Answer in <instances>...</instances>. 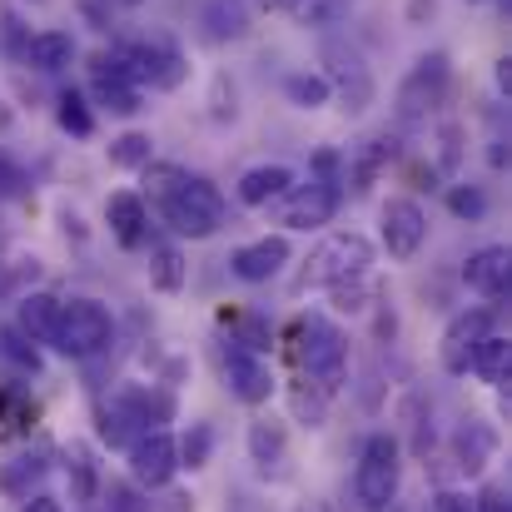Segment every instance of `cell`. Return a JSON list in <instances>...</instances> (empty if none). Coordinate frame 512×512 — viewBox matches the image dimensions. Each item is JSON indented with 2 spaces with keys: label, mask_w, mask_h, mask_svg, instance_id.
<instances>
[{
  "label": "cell",
  "mask_w": 512,
  "mask_h": 512,
  "mask_svg": "<svg viewBox=\"0 0 512 512\" xmlns=\"http://www.w3.org/2000/svg\"><path fill=\"white\" fill-rule=\"evenodd\" d=\"M155 204L179 239H209L224 224V194L199 174H179L165 194H155Z\"/></svg>",
  "instance_id": "cell-1"
},
{
  "label": "cell",
  "mask_w": 512,
  "mask_h": 512,
  "mask_svg": "<svg viewBox=\"0 0 512 512\" xmlns=\"http://www.w3.org/2000/svg\"><path fill=\"white\" fill-rule=\"evenodd\" d=\"M398 478H403V453L393 433H373L358 453V473H353V498L363 512H388L398 498Z\"/></svg>",
  "instance_id": "cell-2"
},
{
  "label": "cell",
  "mask_w": 512,
  "mask_h": 512,
  "mask_svg": "<svg viewBox=\"0 0 512 512\" xmlns=\"http://www.w3.org/2000/svg\"><path fill=\"white\" fill-rule=\"evenodd\" d=\"M110 339H115V319H110L105 304H95V299H70V304H60V319H55V334H50V348H55L60 358L85 363V358L105 353Z\"/></svg>",
  "instance_id": "cell-3"
},
{
  "label": "cell",
  "mask_w": 512,
  "mask_h": 512,
  "mask_svg": "<svg viewBox=\"0 0 512 512\" xmlns=\"http://www.w3.org/2000/svg\"><path fill=\"white\" fill-rule=\"evenodd\" d=\"M319 60H324V80H329V90L343 100V110L348 115H363L368 105H373V70L363 65V55L348 45V40H324V50H319Z\"/></svg>",
  "instance_id": "cell-4"
},
{
  "label": "cell",
  "mask_w": 512,
  "mask_h": 512,
  "mask_svg": "<svg viewBox=\"0 0 512 512\" xmlns=\"http://www.w3.org/2000/svg\"><path fill=\"white\" fill-rule=\"evenodd\" d=\"M363 269H373V244L358 239V234H334L309 254V264L299 274V289H329L334 279L363 274Z\"/></svg>",
  "instance_id": "cell-5"
},
{
  "label": "cell",
  "mask_w": 512,
  "mask_h": 512,
  "mask_svg": "<svg viewBox=\"0 0 512 512\" xmlns=\"http://www.w3.org/2000/svg\"><path fill=\"white\" fill-rule=\"evenodd\" d=\"M443 95H448V55L433 50V55H423L403 75V85H398V120H408V125L428 120L443 105Z\"/></svg>",
  "instance_id": "cell-6"
},
{
  "label": "cell",
  "mask_w": 512,
  "mask_h": 512,
  "mask_svg": "<svg viewBox=\"0 0 512 512\" xmlns=\"http://www.w3.org/2000/svg\"><path fill=\"white\" fill-rule=\"evenodd\" d=\"M343 204L339 179H309V184H289L279 194V224L289 229H324Z\"/></svg>",
  "instance_id": "cell-7"
},
{
  "label": "cell",
  "mask_w": 512,
  "mask_h": 512,
  "mask_svg": "<svg viewBox=\"0 0 512 512\" xmlns=\"http://www.w3.org/2000/svg\"><path fill=\"white\" fill-rule=\"evenodd\" d=\"M304 368H309V378L324 388V393H339L343 378H348V339H343L334 324H324V319H309L304 324Z\"/></svg>",
  "instance_id": "cell-8"
},
{
  "label": "cell",
  "mask_w": 512,
  "mask_h": 512,
  "mask_svg": "<svg viewBox=\"0 0 512 512\" xmlns=\"http://www.w3.org/2000/svg\"><path fill=\"white\" fill-rule=\"evenodd\" d=\"M179 473V453H174V438L165 428H145L135 443H130V478L140 488H170V478Z\"/></svg>",
  "instance_id": "cell-9"
},
{
  "label": "cell",
  "mask_w": 512,
  "mask_h": 512,
  "mask_svg": "<svg viewBox=\"0 0 512 512\" xmlns=\"http://www.w3.org/2000/svg\"><path fill=\"white\" fill-rule=\"evenodd\" d=\"M125 60H130L135 85H150V90H179L184 75H189L184 55H179L174 45H165V40H145V45L125 50Z\"/></svg>",
  "instance_id": "cell-10"
},
{
  "label": "cell",
  "mask_w": 512,
  "mask_h": 512,
  "mask_svg": "<svg viewBox=\"0 0 512 512\" xmlns=\"http://www.w3.org/2000/svg\"><path fill=\"white\" fill-rule=\"evenodd\" d=\"M224 378H229V393H234L239 403H249V408H259V403L274 398V373H269V363H264L254 348H244V343L224 348Z\"/></svg>",
  "instance_id": "cell-11"
},
{
  "label": "cell",
  "mask_w": 512,
  "mask_h": 512,
  "mask_svg": "<svg viewBox=\"0 0 512 512\" xmlns=\"http://www.w3.org/2000/svg\"><path fill=\"white\" fill-rule=\"evenodd\" d=\"M428 239V214L418 199H388L383 204V249L393 259H413Z\"/></svg>",
  "instance_id": "cell-12"
},
{
  "label": "cell",
  "mask_w": 512,
  "mask_h": 512,
  "mask_svg": "<svg viewBox=\"0 0 512 512\" xmlns=\"http://www.w3.org/2000/svg\"><path fill=\"white\" fill-rule=\"evenodd\" d=\"M284 264H289V239H284V234H264V239L239 244V249L229 254V274L244 279V284H269Z\"/></svg>",
  "instance_id": "cell-13"
},
{
  "label": "cell",
  "mask_w": 512,
  "mask_h": 512,
  "mask_svg": "<svg viewBox=\"0 0 512 512\" xmlns=\"http://www.w3.org/2000/svg\"><path fill=\"white\" fill-rule=\"evenodd\" d=\"M508 279H512V259L503 244H488V249L468 254V264H463V284L478 289V294H488L493 309L508 299Z\"/></svg>",
  "instance_id": "cell-14"
},
{
  "label": "cell",
  "mask_w": 512,
  "mask_h": 512,
  "mask_svg": "<svg viewBox=\"0 0 512 512\" xmlns=\"http://www.w3.org/2000/svg\"><path fill=\"white\" fill-rule=\"evenodd\" d=\"M493 329V309H468V314H458L453 324H448V334H443V368L448 373H468V358H473V343L483 339Z\"/></svg>",
  "instance_id": "cell-15"
},
{
  "label": "cell",
  "mask_w": 512,
  "mask_h": 512,
  "mask_svg": "<svg viewBox=\"0 0 512 512\" xmlns=\"http://www.w3.org/2000/svg\"><path fill=\"white\" fill-rule=\"evenodd\" d=\"M249 458L259 463V473L284 478V458H289V433L279 418H254L249 423Z\"/></svg>",
  "instance_id": "cell-16"
},
{
  "label": "cell",
  "mask_w": 512,
  "mask_h": 512,
  "mask_svg": "<svg viewBox=\"0 0 512 512\" xmlns=\"http://www.w3.org/2000/svg\"><path fill=\"white\" fill-rule=\"evenodd\" d=\"M105 219H110V229H115V239H120L125 249H140V244H145L150 209H145V199H140V194H130V189L110 194V204H105Z\"/></svg>",
  "instance_id": "cell-17"
},
{
  "label": "cell",
  "mask_w": 512,
  "mask_h": 512,
  "mask_svg": "<svg viewBox=\"0 0 512 512\" xmlns=\"http://www.w3.org/2000/svg\"><path fill=\"white\" fill-rule=\"evenodd\" d=\"M60 304H65V299H55V294H45V289L20 294L15 329H20L30 343H50V334H55V319H60Z\"/></svg>",
  "instance_id": "cell-18"
},
{
  "label": "cell",
  "mask_w": 512,
  "mask_h": 512,
  "mask_svg": "<svg viewBox=\"0 0 512 512\" xmlns=\"http://www.w3.org/2000/svg\"><path fill=\"white\" fill-rule=\"evenodd\" d=\"M289 184H294V170H289V165H254V170L239 174L234 194H239V204H249V209H264V204H274V199H279Z\"/></svg>",
  "instance_id": "cell-19"
},
{
  "label": "cell",
  "mask_w": 512,
  "mask_h": 512,
  "mask_svg": "<svg viewBox=\"0 0 512 512\" xmlns=\"http://www.w3.org/2000/svg\"><path fill=\"white\" fill-rule=\"evenodd\" d=\"M25 60H30L35 70L55 75V70H65V65L75 60V40H70L65 30H40V35L25 40Z\"/></svg>",
  "instance_id": "cell-20"
},
{
  "label": "cell",
  "mask_w": 512,
  "mask_h": 512,
  "mask_svg": "<svg viewBox=\"0 0 512 512\" xmlns=\"http://www.w3.org/2000/svg\"><path fill=\"white\" fill-rule=\"evenodd\" d=\"M508 363H512V343L503 339L498 329H488L483 339L473 343L468 373H478V378H488V383H503V378H508Z\"/></svg>",
  "instance_id": "cell-21"
},
{
  "label": "cell",
  "mask_w": 512,
  "mask_h": 512,
  "mask_svg": "<svg viewBox=\"0 0 512 512\" xmlns=\"http://www.w3.org/2000/svg\"><path fill=\"white\" fill-rule=\"evenodd\" d=\"M493 448H498V433L488 428V423H463L458 428V468L463 473H483V463L493 458Z\"/></svg>",
  "instance_id": "cell-22"
},
{
  "label": "cell",
  "mask_w": 512,
  "mask_h": 512,
  "mask_svg": "<svg viewBox=\"0 0 512 512\" xmlns=\"http://www.w3.org/2000/svg\"><path fill=\"white\" fill-rule=\"evenodd\" d=\"M329 299H334V309H343V314H363L368 299H378V284H373V274L363 269V274L334 279V284H329Z\"/></svg>",
  "instance_id": "cell-23"
},
{
  "label": "cell",
  "mask_w": 512,
  "mask_h": 512,
  "mask_svg": "<svg viewBox=\"0 0 512 512\" xmlns=\"http://www.w3.org/2000/svg\"><path fill=\"white\" fill-rule=\"evenodd\" d=\"M155 160V140L145 130H125L120 140H110V165L115 170H145Z\"/></svg>",
  "instance_id": "cell-24"
},
{
  "label": "cell",
  "mask_w": 512,
  "mask_h": 512,
  "mask_svg": "<svg viewBox=\"0 0 512 512\" xmlns=\"http://www.w3.org/2000/svg\"><path fill=\"white\" fill-rule=\"evenodd\" d=\"M120 408H125L135 423H145V428H150V423L160 428V423H170L174 418V398L170 393H155V388H150V393H125Z\"/></svg>",
  "instance_id": "cell-25"
},
{
  "label": "cell",
  "mask_w": 512,
  "mask_h": 512,
  "mask_svg": "<svg viewBox=\"0 0 512 512\" xmlns=\"http://www.w3.org/2000/svg\"><path fill=\"white\" fill-rule=\"evenodd\" d=\"M65 468H70V483H75V503H90V498L100 493L90 448H85V443H70V448H65Z\"/></svg>",
  "instance_id": "cell-26"
},
{
  "label": "cell",
  "mask_w": 512,
  "mask_h": 512,
  "mask_svg": "<svg viewBox=\"0 0 512 512\" xmlns=\"http://www.w3.org/2000/svg\"><path fill=\"white\" fill-rule=\"evenodd\" d=\"M150 284L160 289V294H179L184 289V259H179V249L174 244H155L150 249Z\"/></svg>",
  "instance_id": "cell-27"
},
{
  "label": "cell",
  "mask_w": 512,
  "mask_h": 512,
  "mask_svg": "<svg viewBox=\"0 0 512 512\" xmlns=\"http://www.w3.org/2000/svg\"><path fill=\"white\" fill-rule=\"evenodd\" d=\"M284 95H289L299 110H319V105H329V100H334L329 80H324V75H309V70L289 75V80H284Z\"/></svg>",
  "instance_id": "cell-28"
},
{
  "label": "cell",
  "mask_w": 512,
  "mask_h": 512,
  "mask_svg": "<svg viewBox=\"0 0 512 512\" xmlns=\"http://www.w3.org/2000/svg\"><path fill=\"white\" fill-rule=\"evenodd\" d=\"M95 100L110 115H140L145 110L140 105V85H125V80H95Z\"/></svg>",
  "instance_id": "cell-29"
},
{
  "label": "cell",
  "mask_w": 512,
  "mask_h": 512,
  "mask_svg": "<svg viewBox=\"0 0 512 512\" xmlns=\"http://www.w3.org/2000/svg\"><path fill=\"white\" fill-rule=\"evenodd\" d=\"M289 403H294V418L299 423H309V428H319L324 418H329V393L319 388V383H294V393H289Z\"/></svg>",
  "instance_id": "cell-30"
},
{
  "label": "cell",
  "mask_w": 512,
  "mask_h": 512,
  "mask_svg": "<svg viewBox=\"0 0 512 512\" xmlns=\"http://www.w3.org/2000/svg\"><path fill=\"white\" fill-rule=\"evenodd\" d=\"M55 120H60V130H70L75 140H90L95 135V115H90V105H85V95H60V105H55Z\"/></svg>",
  "instance_id": "cell-31"
},
{
  "label": "cell",
  "mask_w": 512,
  "mask_h": 512,
  "mask_svg": "<svg viewBox=\"0 0 512 512\" xmlns=\"http://www.w3.org/2000/svg\"><path fill=\"white\" fill-rule=\"evenodd\" d=\"M174 453H179V468H204L209 453H214V428L209 423H189V433L174 443Z\"/></svg>",
  "instance_id": "cell-32"
},
{
  "label": "cell",
  "mask_w": 512,
  "mask_h": 512,
  "mask_svg": "<svg viewBox=\"0 0 512 512\" xmlns=\"http://www.w3.org/2000/svg\"><path fill=\"white\" fill-rule=\"evenodd\" d=\"M40 478H45V463H40V458H20L15 468H5V473H0V488H5V493H15V498H30V488H35Z\"/></svg>",
  "instance_id": "cell-33"
},
{
  "label": "cell",
  "mask_w": 512,
  "mask_h": 512,
  "mask_svg": "<svg viewBox=\"0 0 512 512\" xmlns=\"http://www.w3.org/2000/svg\"><path fill=\"white\" fill-rule=\"evenodd\" d=\"M448 209H453L458 219H468V224H473V219H483V214H488V194H483L478 184H453V189H448Z\"/></svg>",
  "instance_id": "cell-34"
},
{
  "label": "cell",
  "mask_w": 512,
  "mask_h": 512,
  "mask_svg": "<svg viewBox=\"0 0 512 512\" xmlns=\"http://www.w3.org/2000/svg\"><path fill=\"white\" fill-rule=\"evenodd\" d=\"M0 353H5L15 368H25V373H40V353H35V343L25 339L20 329H0Z\"/></svg>",
  "instance_id": "cell-35"
},
{
  "label": "cell",
  "mask_w": 512,
  "mask_h": 512,
  "mask_svg": "<svg viewBox=\"0 0 512 512\" xmlns=\"http://www.w3.org/2000/svg\"><path fill=\"white\" fill-rule=\"evenodd\" d=\"M289 5H294L299 25H314V30H324V25H334V20H339L348 0H289Z\"/></svg>",
  "instance_id": "cell-36"
},
{
  "label": "cell",
  "mask_w": 512,
  "mask_h": 512,
  "mask_svg": "<svg viewBox=\"0 0 512 512\" xmlns=\"http://www.w3.org/2000/svg\"><path fill=\"white\" fill-rule=\"evenodd\" d=\"M125 423H135L125 408H100V438L110 443V448H130V428Z\"/></svg>",
  "instance_id": "cell-37"
},
{
  "label": "cell",
  "mask_w": 512,
  "mask_h": 512,
  "mask_svg": "<svg viewBox=\"0 0 512 512\" xmlns=\"http://www.w3.org/2000/svg\"><path fill=\"white\" fill-rule=\"evenodd\" d=\"M209 20H214V25H209V35H214V40H234V35H244V10H239V5H229V10H224V5H214V10H209Z\"/></svg>",
  "instance_id": "cell-38"
},
{
  "label": "cell",
  "mask_w": 512,
  "mask_h": 512,
  "mask_svg": "<svg viewBox=\"0 0 512 512\" xmlns=\"http://www.w3.org/2000/svg\"><path fill=\"white\" fill-rule=\"evenodd\" d=\"M115 5H120V0H75V10H80V20H85L90 30H110V25H115Z\"/></svg>",
  "instance_id": "cell-39"
},
{
  "label": "cell",
  "mask_w": 512,
  "mask_h": 512,
  "mask_svg": "<svg viewBox=\"0 0 512 512\" xmlns=\"http://www.w3.org/2000/svg\"><path fill=\"white\" fill-rule=\"evenodd\" d=\"M473 512H512V508H508V488H498V483L478 488V498H473Z\"/></svg>",
  "instance_id": "cell-40"
},
{
  "label": "cell",
  "mask_w": 512,
  "mask_h": 512,
  "mask_svg": "<svg viewBox=\"0 0 512 512\" xmlns=\"http://www.w3.org/2000/svg\"><path fill=\"white\" fill-rule=\"evenodd\" d=\"M433 512H473V498H468V493H453V488H443V493L433 498Z\"/></svg>",
  "instance_id": "cell-41"
},
{
  "label": "cell",
  "mask_w": 512,
  "mask_h": 512,
  "mask_svg": "<svg viewBox=\"0 0 512 512\" xmlns=\"http://www.w3.org/2000/svg\"><path fill=\"white\" fill-rule=\"evenodd\" d=\"M458 125H443V135H438V145H443V170H453L458 165Z\"/></svg>",
  "instance_id": "cell-42"
},
{
  "label": "cell",
  "mask_w": 512,
  "mask_h": 512,
  "mask_svg": "<svg viewBox=\"0 0 512 512\" xmlns=\"http://www.w3.org/2000/svg\"><path fill=\"white\" fill-rule=\"evenodd\" d=\"M20 512H65L55 498H45V493H35V498H20Z\"/></svg>",
  "instance_id": "cell-43"
},
{
  "label": "cell",
  "mask_w": 512,
  "mask_h": 512,
  "mask_svg": "<svg viewBox=\"0 0 512 512\" xmlns=\"http://www.w3.org/2000/svg\"><path fill=\"white\" fill-rule=\"evenodd\" d=\"M498 90L512 95V60H498Z\"/></svg>",
  "instance_id": "cell-44"
},
{
  "label": "cell",
  "mask_w": 512,
  "mask_h": 512,
  "mask_svg": "<svg viewBox=\"0 0 512 512\" xmlns=\"http://www.w3.org/2000/svg\"><path fill=\"white\" fill-rule=\"evenodd\" d=\"M259 5H269V10H284V5H289V0H259Z\"/></svg>",
  "instance_id": "cell-45"
},
{
  "label": "cell",
  "mask_w": 512,
  "mask_h": 512,
  "mask_svg": "<svg viewBox=\"0 0 512 512\" xmlns=\"http://www.w3.org/2000/svg\"><path fill=\"white\" fill-rule=\"evenodd\" d=\"M120 5H145V0H120Z\"/></svg>",
  "instance_id": "cell-46"
}]
</instances>
